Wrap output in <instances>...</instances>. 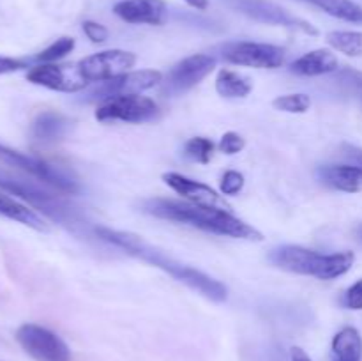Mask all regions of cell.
<instances>
[{"label":"cell","mask_w":362,"mask_h":361,"mask_svg":"<svg viewBox=\"0 0 362 361\" xmlns=\"http://www.w3.org/2000/svg\"><path fill=\"white\" fill-rule=\"evenodd\" d=\"M0 163H4L7 166H14V168L21 170V172L35 177L41 183L55 188L60 193L74 195L80 191L78 180L71 173H67L66 170L59 168V166L52 165V163L45 161V159L23 154V152L7 147L4 144H0Z\"/></svg>","instance_id":"5"},{"label":"cell","mask_w":362,"mask_h":361,"mask_svg":"<svg viewBox=\"0 0 362 361\" xmlns=\"http://www.w3.org/2000/svg\"><path fill=\"white\" fill-rule=\"evenodd\" d=\"M244 147H246V140L239 133H235V131H226L218 144L219 151L228 156L239 154V152L244 151Z\"/></svg>","instance_id":"28"},{"label":"cell","mask_w":362,"mask_h":361,"mask_svg":"<svg viewBox=\"0 0 362 361\" xmlns=\"http://www.w3.org/2000/svg\"><path fill=\"white\" fill-rule=\"evenodd\" d=\"M269 262L283 271L296 275L315 276L318 280H334L346 275L356 262L354 251L318 253L310 248L285 244L269 253Z\"/></svg>","instance_id":"3"},{"label":"cell","mask_w":362,"mask_h":361,"mask_svg":"<svg viewBox=\"0 0 362 361\" xmlns=\"http://www.w3.org/2000/svg\"><path fill=\"white\" fill-rule=\"evenodd\" d=\"M339 60L331 50L318 48L304 53L303 57L290 64V73L297 76H324L338 71Z\"/></svg>","instance_id":"17"},{"label":"cell","mask_w":362,"mask_h":361,"mask_svg":"<svg viewBox=\"0 0 362 361\" xmlns=\"http://www.w3.org/2000/svg\"><path fill=\"white\" fill-rule=\"evenodd\" d=\"M81 28H83V34L87 35V39H90V41L95 42V45L105 42L110 35L108 28H106L105 25L98 23V21H92V20L83 21Z\"/></svg>","instance_id":"29"},{"label":"cell","mask_w":362,"mask_h":361,"mask_svg":"<svg viewBox=\"0 0 362 361\" xmlns=\"http://www.w3.org/2000/svg\"><path fill=\"white\" fill-rule=\"evenodd\" d=\"M338 80L341 81V84L354 85V87L362 88V73H359V71H350V69L341 71L338 76Z\"/></svg>","instance_id":"32"},{"label":"cell","mask_w":362,"mask_h":361,"mask_svg":"<svg viewBox=\"0 0 362 361\" xmlns=\"http://www.w3.org/2000/svg\"><path fill=\"white\" fill-rule=\"evenodd\" d=\"M69 130V120L59 112H42L32 122V134L39 142H57Z\"/></svg>","instance_id":"19"},{"label":"cell","mask_w":362,"mask_h":361,"mask_svg":"<svg viewBox=\"0 0 362 361\" xmlns=\"http://www.w3.org/2000/svg\"><path fill=\"white\" fill-rule=\"evenodd\" d=\"M163 180H165L166 186L172 188L177 195H180V197L186 202H189V204L204 205V207L226 209V211H230V205L226 204L225 198H223L214 188L200 183V180L189 179V177L177 172L163 173Z\"/></svg>","instance_id":"14"},{"label":"cell","mask_w":362,"mask_h":361,"mask_svg":"<svg viewBox=\"0 0 362 361\" xmlns=\"http://www.w3.org/2000/svg\"><path fill=\"white\" fill-rule=\"evenodd\" d=\"M272 106L285 113H306L311 108V98L308 94H303V92L278 96L272 101Z\"/></svg>","instance_id":"26"},{"label":"cell","mask_w":362,"mask_h":361,"mask_svg":"<svg viewBox=\"0 0 362 361\" xmlns=\"http://www.w3.org/2000/svg\"><path fill=\"white\" fill-rule=\"evenodd\" d=\"M221 57L233 66L255 69H278L285 64V50L269 42L237 41L223 46Z\"/></svg>","instance_id":"8"},{"label":"cell","mask_w":362,"mask_h":361,"mask_svg":"<svg viewBox=\"0 0 362 361\" xmlns=\"http://www.w3.org/2000/svg\"><path fill=\"white\" fill-rule=\"evenodd\" d=\"M95 234H98L99 239L106 241V243L127 251L129 255L147 262V264L163 269V271L172 275L173 278L182 282L184 285H187L189 289L200 292L202 296H205L207 299L216 301V303H223V301H226V297H228V289H226L219 280L212 278V276L200 271V269L180 264L179 260L172 258L170 255L163 253L159 248L152 246L151 243H147L144 237L136 236V234L108 229V227H95Z\"/></svg>","instance_id":"1"},{"label":"cell","mask_w":362,"mask_h":361,"mask_svg":"<svg viewBox=\"0 0 362 361\" xmlns=\"http://www.w3.org/2000/svg\"><path fill=\"white\" fill-rule=\"evenodd\" d=\"M184 2L189 4L191 7H194V9H200V11L207 9L209 7V0H184Z\"/></svg>","instance_id":"35"},{"label":"cell","mask_w":362,"mask_h":361,"mask_svg":"<svg viewBox=\"0 0 362 361\" xmlns=\"http://www.w3.org/2000/svg\"><path fill=\"white\" fill-rule=\"evenodd\" d=\"M343 151H345V156H346V158L352 159L354 165L361 166V168H362V151H361V149L354 147V145L345 144V145H343Z\"/></svg>","instance_id":"33"},{"label":"cell","mask_w":362,"mask_h":361,"mask_svg":"<svg viewBox=\"0 0 362 361\" xmlns=\"http://www.w3.org/2000/svg\"><path fill=\"white\" fill-rule=\"evenodd\" d=\"M322 184L332 190L357 193L362 190V168L357 165H325L317 170Z\"/></svg>","instance_id":"16"},{"label":"cell","mask_w":362,"mask_h":361,"mask_svg":"<svg viewBox=\"0 0 362 361\" xmlns=\"http://www.w3.org/2000/svg\"><path fill=\"white\" fill-rule=\"evenodd\" d=\"M214 67L216 57L209 55V53H194V55L179 60L175 66L170 67L166 78H163V94L177 96L180 92L197 87L204 78H207L214 71Z\"/></svg>","instance_id":"10"},{"label":"cell","mask_w":362,"mask_h":361,"mask_svg":"<svg viewBox=\"0 0 362 361\" xmlns=\"http://www.w3.org/2000/svg\"><path fill=\"white\" fill-rule=\"evenodd\" d=\"M290 357H292V361H313L303 349H300V347H292Z\"/></svg>","instance_id":"34"},{"label":"cell","mask_w":362,"mask_h":361,"mask_svg":"<svg viewBox=\"0 0 362 361\" xmlns=\"http://www.w3.org/2000/svg\"><path fill=\"white\" fill-rule=\"evenodd\" d=\"M113 13L133 25H163L168 14L165 0H120L113 6Z\"/></svg>","instance_id":"15"},{"label":"cell","mask_w":362,"mask_h":361,"mask_svg":"<svg viewBox=\"0 0 362 361\" xmlns=\"http://www.w3.org/2000/svg\"><path fill=\"white\" fill-rule=\"evenodd\" d=\"M136 64V55L126 50H105V52L94 53L85 57L78 62L80 73L85 80L90 84H103V81L113 80L122 74L129 73Z\"/></svg>","instance_id":"11"},{"label":"cell","mask_w":362,"mask_h":361,"mask_svg":"<svg viewBox=\"0 0 362 361\" xmlns=\"http://www.w3.org/2000/svg\"><path fill=\"white\" fill-rule=\"evenodd\" d=\"M230 6L235 7L239 13L246 14L251 20L260 21V23L293 28V30H300L304 34L318 35V30L310 21L296 16L278 4L267 2V0H230Z\"/></svg>","instance_id":"12"},{"label":"cell","mask_w":362,"mask_h":361,"mask_svg":"<svg viewBox=\"0 0 362 361\" xmlns=\"http://www.w3.org/2000/svg\"><path fill=\"white\" fill-rule=\"evenodd\" d=\"M327 42L346 57H362V32L332 30L327 34Z\"/></svg>","instance_id":"23"},{"label":"cell","mask_w":362,"mask_h":361,"mask_svg":"<svg viewBox=\"0 0 362 361\" xmlns=\"http://www.w3.org/2000/svg\"><path fill=\"white\" fill-rule=\"evenodd\" d=\"M141 211L154 216V218L184 223V225L194 227V229H200L204 232L218 234V236L244 241L264 239L260 230H257L244 219L233 216L226 209L204 207V205H194L186 200L154 197L141 202Z\"/></svg>","instance_id":"2"},{"label":"cell","mask_w":362,"mask_h":361,"mask_svg":"<svg viewBox=\"0 0 362 361\" xmlns=\"http://www.w3.org/2000/svg\"><path fill=\"white\" fill-rule=\"evenodd\" d=\"M163 73L156 69H140V71H129V73L122 74L113 80L103 81L98 84V87L90 88L85 92L81 98L83 103H105L113 98H120V96H134L141 94V92L154 88L161 85Z\"/></svg>","instance_id":"6"},{"label":"cell","mask_w":362,"mask_h":361,"mask_svg":"<svg viewBox=\"0 0 362 361\" xmlns=\"http://www.w3.org/2000/svg\"><path fill=\"white\" fill-rule=\"evenodd\" d=\"M0 216L21 223L25 227H30L34 230H41V232L48 230V225L37 212L6 193H0Z\"/></svg>","instance_id":"18"},{"label":"cell","mask_w":362,"mask_h":361,"mask_svg":"<svg viewBox=\"0 0 362 361\" xmlns=\"http://www.w3.org/2000/svg\"><path fill=\"white\" fill-rule=\"evenodd\" d=\"M28 67V62L23 59H14V57H4L0 55V74L16 73V71Z\"/></svg>","instance_id":"31"},{"label":"cell","mask_w":362,"mask_h":361,"mask_svg":"<svg viewBox=\"0 0 362 361\" xmlns=\"http://www.w3.org/2000/svg\"><path fill=\"white\" fill-rule=\"evenodd\" d=\"M0 190L9 195H16L21 200L27 202L30 207L37 209L42 214L48 216L53 222L66 227L80 225V212L67 204L60 195L52 193L30 180L18 179V177L9 176L6 172H0Z\"/></svg>","instance_id":"4"},{"label":"cell","mask_w":362,"mask_h":361,"mask_svg":"<svg viewBox=\"0 0 362 361\" xmlns=\"http://www.w3.org/2000/svg\"><path fill=\"white\" fill-rule=\"evenodd\" d=\"M16 340L28 356L35 361H71L67 343L49 329L39 324H23L18 328Z\"/></svg>","instance_id":"9"},{"label":"cell","mask_w":362,"mask_h":361,"mask_svg":"<svg viewBox=\"0 0 362 361\" xmlns=\"http://www.w3.org/2000/svg\"><path fill=\"white\" fill-rule=\"evenodd\" d=\"M246 184V179L240 172L237 170H226L221 177V183H219V190H221L223 195H228V197H233V195L240 193Z\"/></svg>","instance_id":"27"},{"label":"cell","mask_w":362,"mask_h":361,"mask_svg":"<svg viewBox=\"0 0 362 361\" xmlns=\"http://www.w3.org/2000/svg\"><path fill=\"white\" fill-rule=\"evenodd\" d=\"M216 91L221 98L243 99L253 91V81L243 73L232 69H221L216 76Z\"/></svg>","instance_id":"20"},{"label":"cell","mask_w":362,"mask_h":361,"mask_svg":"<svg viewBox=\"0 0 362 361\" xmlns=\"http://www.w3.org/2000/svg\"><path fill=\"white\" fill-rule=\"evenodd\" d=\"M332 350L338 361H361L362 360V336L352 326H346L332 338Z\"/></svg>","instance_id":"21"},{"label":"cell","mask_w":362,"mask_h":361,"mask_svg":"<svg viewBox=\"0 0 362 361\" xmlns=\"http://www.w3.org/2000/svg\"><path fill=\"white\" fill-rule=\"evenodd\" d=\"M343 304L349 310H362V278L349 287L343 296Z\"/></svg>","instance_id":"30"},{"label":"cell","mask_w":362,"mask_h":361,"mask_svg":"<svg viewBox=\"0 0 362 361\" xmlns=\"http://www.w3.org/2000/svg\"><path fill=\"white\" fill-rule=\"evenodd\" d=\"M27 80L39 87L57 92H80L88 85L78 64H37L27 71Z\"/></svg>","instance_id":"13"},{"label":"cell","mask_w":362,"mask_h":361,"mask_svg":"<svg viewBox=\"0 0 362 361\" xmlns=\"http://www.w3.org/2000/svg\"><path fill=\"white\" fill-rule=\"evenodd\" d=\"M304 2L318 7V9L338 18V20L362 23V7L352 0H304Z\"/></svg>","instance_id":"22"},{"label":"cell","mask_w":362,"mask_h":361,"mask_svg":"<svg viewBox=\"0 0 362 361\" xmlns=\"http://www.w3.org/2000/svg\"><path fill=\"white\" fill-rule=\"evenodd\" d=\"M94 115L99 122L141 124L158 119L159 106L154 99L147 96H120V98L101 103Z\"/></svg>","instance_id":"7"},{"label":"cell","mask_w":362,"mask_h":361,"mask_svg":"<svg viewBox=\"0 0 362 361\" xmlns=\"http://www.w3.org/2000/svg\"><path fill=\"white\" fill-rule=\"evenodd\" d=\"M74 45H76V42H74L73 38L64 35V38H59L55 42H52L48 48L39 52L37 55L34 57V60L37 64H55L59 62V60H62L66 55H69L74 50Z\"/></svg>","instance_id":"25"},{"label":"cell","mask_w":362,"mask_h":361,"mask_svg":"<svg viewBox=\"0 0 362 361\" xmlns=\"http://www.w3.org/2000/svg\"><path fill=\"white\" fill-rule=\"evenodd\" d=\"M214 151L216 144L207 137H193L186 142V145H184V154L189 159H193V161L202 163V165L211 163Z\"/></svg>","instance_id":"24"}]
</instances>
